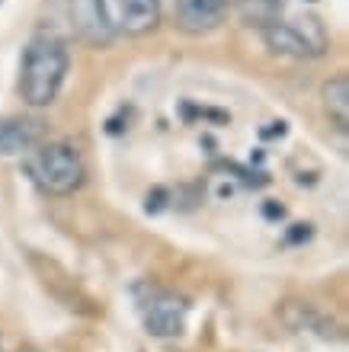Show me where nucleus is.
Here are the masks:
<instances>
[{"label": "nucleus", "mask_w": 349, "mask_h": 352, "mask_svg": "<svg viewBox=\"0 0 349 352\" xmlns=\"http://www.w3.org/2000/svg\"><path fill=\"white\" fill-rule=\"evenodd\" d=\"M116 32L145 36L160 23V0H109Z\"/></svg>", "instance_id": "nucleus-6"}, {"label": "nucleus", "mask_w": 349, "mask_h": 352, "mask_svg": "<svg viewBox=\"0 0 349 352\" xmlns=\"http://www.w3.org/2000/svg\"><path fill=\"white\" fill-rule=\"evenodd\" d=\"M285 13L282 0H237V16L250 29H266L279 23Z\"/></svg>", "instance_id": "nucleus-11"}, {"label": "nucleus", "mask_w": 349, "mask_h": 352, "mask_svg": "<svg viewBox=\"0 0 349 352\" xmlns=\"http://www.w3.org/2000/svg\"><path fill=\"white\" fill-rule=\"evenodd\" d=\"M186 311H189V305H186L180 295L160 292V295H154V298H147V301H145L141 317H145L147 333L167 340V336H180V333H183Z\"/></svg>", "instance_id": "nucleus-5"}, {"label": "nucleus", "mask_w": 349, "mask_h": 352, "mask_svg": "<svg viewBox=\"0 0 349 352\" xmlns=\"http://www.w3.org/2000/svg\"><path fill=\"white\" fill-rule=\"evenodd\" d=\"M321 100H324V109H327L333 125L340 131H346L349 129V77L346 74L330 77L321 90Z\"/></svg>", "instance_id": "nucleus-9"}, {"label": "nucleus", "mask_w": 349, "mask_h": 352, "mask_svg": "<svg viewBox=\"0 0 349 352\" xmlns=\"http://www.w3.org/2000/svg\"><path fill=\"white\" fill-rule=\"evenodd\" d=\"M67 71H71V52L58 36L42 32L29 38L23 52V67H19V93L32 109L52 106L61 93Z\"/></svg>", "instance_id": "nucleus-1"}, {"label": "nucleus", "mask_w": 349, "mask_h": 352, "mask_svg": "<svg viewBox=\"0 0 349 352\" xmlns=\"http://www.w3.org/2000/svg\"><path fill=\"white\" fill-rule=\"evenodd\" d=\"M67 16H71L74 36L90 48H109L116 32L109 13V0H67Z\"/></svg>", "instance_id": "nucleus-3"}, {"label": "nucleus", "mask_w": 349, "mask_h": 352, "mask_svg": "<svg viewBox=\"0 0 349 352\" xmlns=\"http://www.w3.org/2000/svg\"><path fill=\"white\" fill-rule=\"evenodd\" d=\"M23 167L45 195H71L87 183V164H83L81 151L67 141L36 144Z\"/></svg>", "instance_id": "nucleus-2"}, {"label": "nucleus", "mask_w": 349, "mask_h": 352, "mask_svg": "<svg viewBox=\"0 0 349 352\" xmlns=\"http://www.w3.org/2000/svg\"><path fill=\"white\" fill-rule=\"evenodd\" d=\"M164 205H167V189H154V192H147V199H145V212L147 214H157Z\"/></svg>", "instance_id": "nucleus-13"}, {"label": "nucleus", "mask_w": 349, "mask_h": 352, "mask_svg": "<svg viewBox=\"0 0 349 352\" xmlns=\"http://www.w3.org/2000/svg\"><path fill=\"white\" fill-rule=\"evenodd\" d=\"M234 0H176L173 23L186 36H205L228 19Z\"/></svg>", "instance_id": "nucleus-4"}, {"label": "nucleus", "mask_w": 349, "mask_h": 352, "mask_svg": "<svg viewBox=\"0 0 349 352\" xmlns=\"http://www.w3.org/2000/svg\"><path fill=\"white\" fill-rule=\"evenodd\" d=\"M311 237V224H295V231L288 234V243H302Z\"/></svg>", "instance_id": "nucleus-14"}, {"label": "nucleus", "mask_w": 349, "mask_h": 352, "mask_svg": "<svg viewBox=\"0 0 349 352\" xmlns=\"http://www.w3.org/2000/svg\"><path fill=\"white\" fill-rule=\"evenodd\" d=\"M282 317L292 330H314V333L324 336V340H337V336H340L337 333V327L327 324L311 305H302V301H288L285 311H282Z\"/></svg>", "instance_id": "nucleus-10"}, {"label": "nucleus", "mask_w": 349, "mask_h": 352, "mask_svg": "<svg viewBox=\"0 0 349 352\" xmlns=\"http://www.w3.org/2000/svg\"><path fill=\"white\" fill-rule=\"evenodd\" d=\"M263 32V42H266L269 52H276V55H285V58H314L311 48L302 42V36L295 32L292 23H273V26L260 29Z\"/></svg>", "instance_id": "nucleus-8"}, {"label": "nucleus", "mask_w": 349, "mask_h": 352, "mask_svg": "<svg viewBox=\"0 0 349 352\" xmlns=\"http://www.w3.org/2000/svg\"><path fill=\"white\" fill-rule=\"evenodd\" d=\"M295 32L302 36V42L308 48H311V55L314 58H321L327 48H330V36H327V26H324L317 16H298L292 23Z\"/></svg>", "instance_id": "nucleus-12"}, {"label": "nucleus", "mask_w": 349, "mask_h": 352, "mask_svg": "<svg viewBox=\"0 0 349 352\" xmlns=\"http://www.w3.org/2000/svg\"><path fill=\"white\" fill-rule=\"evenodd\" d=\"M266 214H269V218H282L285 208H282V205H266Z\"/></svg>", "instance_id": "nucleus-15"}, {"label": "nucleus", "mask_w": 349, "mask_h": 352, "mask_svg": "<svg viewBox=\"0 0 349 352\" xmlns=\"http://www.w3.org/2000/svg\"><path fill=\"white\" fill-rule=\"evenodd\" d=\"M0 352H3V346H0Z\"/></svg>", "instance_id": "nucleus-16"}, {"label": "nucleus", "mask_w": 349, "mask_h": 352, "mask_svg": "<svg viewBox=\"0 0 349 352\" xmlns=\"http://www.w3.org/2000/svg\"><path fill=\"white\" fill-rule=\"evenodd\" d=\"M45 125L39 119H0V157L23 154L42 144Z\"/></svg>", "instance_id": "nucleus-7"}]
</instances>
